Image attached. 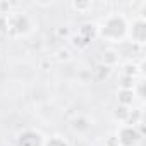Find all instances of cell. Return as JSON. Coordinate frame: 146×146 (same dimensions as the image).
<instances>
[{"label": "cell", "instance_id": "obj_1", "mask_svg": "<svg viewBox=\"0 0 146 146\" xmlns=\"http://www.w3.org/2000/svg\"><path fill=\"white\" fill-rule=\"evenodd\" d=\"M74 7L76 9H86V7H90V4H74Z\"/></svg>", "mask_w": 146, "mask_h": 146}]
</instances>
